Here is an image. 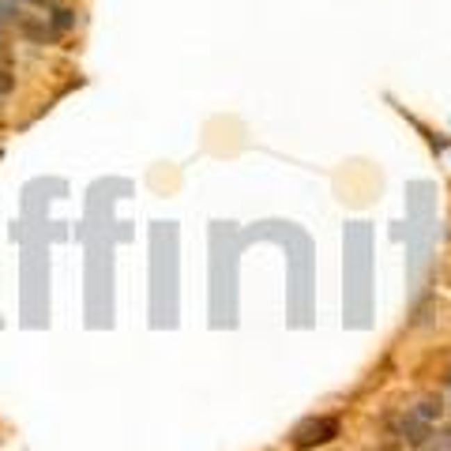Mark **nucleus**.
I'll return each mask as SVG.
<instances>
[{"mask_svg": "<svg viewBox=\"0 0 451 451\" xmlns=\"http://www.w3.org/2000/svg\"><path fill=\"white\" fill-rule=\"evenodd\" d=\"M19 4H49V0H19Z\"/></svg>", "mask_w": 451, "mask_h": 451, "instance_id": "obj_8", "label": "nucleus"}, {"mask_svg": "<svg viewBox=\"0 0 451 451\" xmlns=\"http://www.w3.org/2000/svg\"><path fill=\"white\" fill-rule=\"evenodd\" d=\"M12 87H15V79H12V76H8V72H4V68H0V102H4V98H8V95H12Z\"/></svg>", "mask_w": 451, "mask_h": 451, "instance_id": "obj_7", "label": "nucleus"}, {"mask_svg": "<svg viewBox=\"0 0 451 451\" xmlns=\"http://www.w3.org/2000/svg\"><path fill=\"white\" fill-rule=\"evenodd\" d=\"M402 440H407L410 448H429L432 444V425L421 418H413V413H407V421H402Z\"/></svg>", "mask_w": 451, "mask_h": 451, "instance_id": "obj_2", "label": "nucleus"}, {"mask_svg": "<svg viewBox=\"0 0 451 451\" xmlns=\"http://www.w3.org/2000/svg\"><path fill=\"white\" fill-rule=\"evenodd\" d=\"M343 432V421L335 418V413H316V418H305L297 429H293L290 444L297 451H312V448H324L331 440Z\"/></svg>", "mask_w": 451, "mask_h": 451, "instance_id": "obj_1", "label": "nucleus"}, {"mask_svg": "<svg viewBox=\"0 0 451 451\" xmlns=\"http://www.w3.org/2000/svg\"><path fill=\"white\" fill-rule=\"evenodd\" d=\"M49 26H53V34H64V31H72V26H76V12H72V8H53V15H49Z\"/></svg>", "mask_w": 451, "mask_h": 451, "instance_id": "obj_4", "label": "nucleus"}, {"mask_svg": "<svg viewBox=\"0 0 451 451\" xmlns=\"http://www.w3.org/2000/svg\"><path fill=\"white\" fill-rule=\"evenodd\" d=\"M410 413H413V418H421V421H429V425H436V418L444 413V402H440L436 395H429V399H421Z\"/></svg>", "mask_w": 451, "mask_h": 451, "instance_id": "obj_3", "label": "nucleus"}, {"mask_svg": "<svg viewBox=\"0 0 451 451\" xmlns=\"http://www.w3.org/2000/svg\"><path fill=\"white\" fill-rule=\"evenodd\" d=\"M432 451H451V429L436 432V440H432Z\"/></svg>", "mask_w": 451, "mask_h": 451, "instance_id": "obj_6", "label": "nucleus"}, {"mask_svg": "<svg viewBox=\"0 0 451 451\" xmlns=\"http://www.w3.org/2000/svg\"><path fill=\"white\" fill-rule=\"evenodd\" d=\"M0 38H4V26H0Z\"/></svg>", "mask_w": 451, "mask_h": 451, "instance_id": "obj_9", "label": "nucleus"}, {"mask_svg": "<svg viewBox=\"0 0 451 451\" xmlns=\"http://www.w3.org/2000/svg\"><path fill=\"white\" fill-rule=\"evenodd\" d=\"M23 19V4L19 0H0V26L4 23H19Z\"/></svg>", "mask_w": 451, "mask_h": 451, "instance_id": "obj_5", "label": "nucleus"}]
</instances>
